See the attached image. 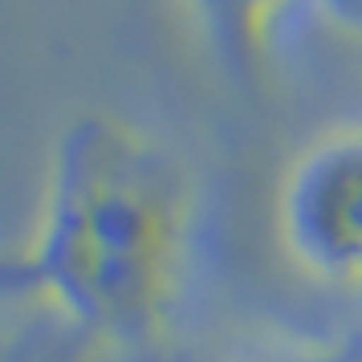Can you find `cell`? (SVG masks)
I'll return each instance as SVG.
<instances>
[{
    "label": "cell",
    "instance_id": "1",
    "mask_svg": "<svg viewBox=\"0 0 362 362\" xmlns=\"http://www.w3.org/2000/svg\"><path fill=\"white\" fill-rule=\"evenodd\" d=\"M187 183L155 139L115 115L74 118L49 155L25 252L37 293L106 338H143L175 297Z\"/></svg>",
    "mask_w": 362,
    "mask_h": 362
},
{
    "label": "cell",
    "instance_id": "2",
    "mask_svg": "<svg viewBox=\"0 0 362 362\" xmlns=\"http://www.w3.org/2000/svg\"><path fill=\"white\" fill-rule=\"evenodd\" d=\"M281 252L317 285H362V127L317 134L277 187Z\"/></svg>",
    "mask_w": 362,
    "mask_h": 362
}]
</instances>
